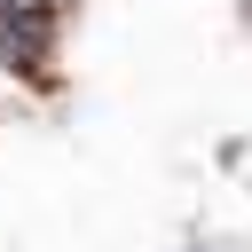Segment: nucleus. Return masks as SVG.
I'll return each instance as SVG.
<instances>
[{
  "mask_svg": "<svg viewBox=\"0 0 252 252\" xmlns=\"http://www.w3.org/2000/svg\"><path fill=\"white\" fill-rule=\"evenodd\" d=\"M55 24H63V0H0V63L39 79L55 55Z\"/></svg>",
  "mask_w": 252,
  "mask_h": 252,
  "instance_id": "obj_1",
  "label": "nucleus"
}]
</instances>
